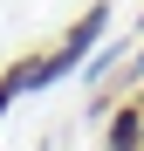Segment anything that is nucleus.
Segmentation results:
<instances>
[{
    "label": "nucleus",
    "mask_w": 144,
    "mask_h": 151,
    "mask_svg": "<svg viewBox=\"0 0 144 151\" xmlns=\"http://www.w3.org/2000/svg\"><path fill=\"white\" fill-rule=\"evenodd\" d=\"M110 28H117V7H103V0H96V7H82L76 21H69V28H62V55H76V69L96 55V41H110Z\"/></svg>",
    "instance_id": "nucleus-1"
},
{
    "label": "nucleus",
    "mask_w": 144,
    "mask_h": 151,
    "mask_svg": "<svg viewBox=\"0 0 144 151\" xmlns=\"http://www.w3.org/2000/svg\"><path fill=\"white\" fill-rule=\"evenodd\" d=\"M96 137H103L110 151H144V96H124V103H110Z\"/></svg>",
    "instance_id": "nucleus-2"
},
{
    "label": "nucleus",
    "mask_w": 144,
    "mask_h": 151,
    "mask_svg": "<svg viewBox=\"0 0 144 151\" xmlns=\"http://www.w3.org/2000/svg\"><path fill=\"white\" fill-rule=\"evenodd\" d=\"M21 96H28V55H21V62H7V69H0V124H7V110L21 103Z\"/></svg>",
    "instance_id": "nucleus-3"
},
{
    "label": "nucleus",
    "mask_w": 144,
    "mask_h": 151,
    "mask_svg": "<svg viewBox=\"0 0 144 151\" xmlns=\"http://www.w3.org/2000/svg\"><path fill=\"white\" fill-rule=\"evenodd\" d=\"M137 83H144V41L130 48V62H124V69H117V89H137Z\"/></svg>",
    "instance_id": "nucleus-4"
},
{
    "label": "nucleus",
    "mask_w": 144,
    "mask_h": 151,
    "mask_svg": "<svg viewBox=\"0 0 144 151\" xmlns=\"http://www.w3.org/2000/svg\"><path fill=\"white\" fill-rule=\"evenodd\" d=\"M137 96H144V89H137Z\"/></svg>",
    "instance_id": "nucleus-5"
}]
</instances>
